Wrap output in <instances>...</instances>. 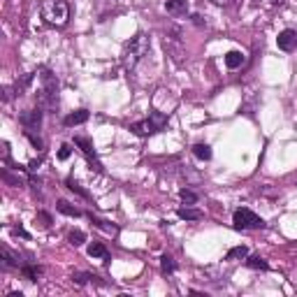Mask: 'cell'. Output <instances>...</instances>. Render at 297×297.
Instances as JSON below:
<instances>
[{
    "mask_svg": "<svg viewBox=\"0 0 297 297\" xmlns=\"http://www.w3.org/2000/svg\"><path fill=\"white\" fill-rule=\"evenodd\" d=\"M40 95H38V107L44 112H53L58 107V82L56 77L46 68H40Z\"/></svg>",
    "mask_w": 297,
    "mask_h": 297,
    "instance_id": "1",
    "label": "cell"
},
{
    "mask_svg": "<svg viewBox=\"0 0 297 297\" xmlns=\"http://www.w3.org/2000/svg\"><path fill=\"white\" fill-rule=\"evenodd\" d=\"M149 46H151V40H149L146 33H137L135 38H130V42L126 44V49H123V65H126V70L135 68L146 56Z\"/></svg>",
    "mask_w": 297,
    "mask_h": 297,
    "instance_id": "2",
    "label": "cell"
},
{
    "mask_svg": "<svg viewBox=\"0 0 297 297\" xmlns=\"http://www.w3.org/2000/svg\"><path fill=\"white\" fill-rule=\"evenodd\" d=\"M42 19H44L49 26L61 28L70 19V5L65 0H44V5H42Z\"/></svg>",
    "mask_w": 297,
    "mask_h": 297,
    "instance_id": "3",
    "label": "cell"
},
{
    "mask_svg": "<svg viewBox=\"0 0 297 297\" xmlns=\"http://www.w3.org/2000/svg\"><path fill=\"white\" fill-rule=\"evenodd\" d=\"M165 126H168V116L160 114V112H153L144 121L132 123V130H135L137 135H142V137H149V135H156L158 130H163Z\"/></svg>",
    "mask_w": 297,
    "mask_h": 297,
    "instance_id": "4",
    "label": "cell"
},
{
    "mask_svg": "<svg viewBox=\"0 0 297 297\" xmlns=\"http://www.w3.org/2000/svg\"><path fill=\"white\" fill-rule=\"evenodd\" d=\"M232 223H235L237 230H262L265 228V221L260 218L258 213H253L251 209L246 207H239L232 216Z\"/></svg>",
    "mask_w": 297,
    "mask_h": 297,
    "instance_id": "5",
    "label": "cell"
},
{
    "mask_svg": "<svg viewBox=\"0 0 297 297\" xmlns=\"http://www.w3.org/2000/svg\"><path fill=\"white\" fill-rule=\"evenodd\" d=\"M42 114H44V109H28V112H23L21 116H19V121H21V126L26 130H38L40 123H42Z\"/></svg>",
    "mask_w": 297,
    "mask_h": 297,
    "instance_id": "6",
    "label": "cell"
},
{
    "mask_svg": "<svg viewBox=\"0 0 297 297\" xmlns=\"http://www.w3.org/2000/svg\"><path fill=\"white\" fill-rule=\"evenodd\" d=\"M75 146H79V149H82V153H84L86 158H88V163L93 165V170H98V172H102V165H100V160L95 158L93 144L88 142V139H86V137H75Z\"/></svg>",
    "mask_w": 297,
    "mask_h": 297,
    "instance_id": "7",
    "label": "cell"
},
{
    "mask_svg": "<svg viewBox=\"0 0 297 297\" xmlns=\"http://www.w3.org/2000/svg\"><path fill=\"white\" fill-rule=\"evenodd\" d=\"M276 44H279L281 51H293V49H297V31H293V28L281 31L279 38H276Z\"/></svg>",
    "mask_w": 297,
    "mask_h": 297,
    "instance_id": "8",
    "label": "cell"
},
{
    "mask_svg": "<svg viewBox=\"0 0 297 297\" xmlns=\"http://www.w3.org/2000/svg\"><path fill=\"white\" fill-rule=\"evenodd\" d=\"M0 260H2V262H0L2 269H21V265H23L21 260H19V255L9 251L7 246H2V249H0Z\"/></svg>",
    "mask_w": 297,
    "mask_h": 297,
    "instance_id": "9",
    "label": "cell"
},
{
    "mask_svg": "<svg viewBox=\"0 0 297 297\" xmlns=\"http://www.w3.org/2000/svg\"><path fill=\"white\" fill-rule=\"evenodd\" d=\"M165 9H168V14H172V16H181V14H186L188 5H186V0H168V2H165Z\"/></svg>",
    "mask_w": 297,
    "mask_h": 297,
    "instance_id": "10",
    "label": "cell"
},
{
    "mask_svg": "<svg viewBox=\"0 0 297 297\" xmlns=\"http://www.w3.org/2000/svg\"><path fill=\"white\" fill-rule=\"evenodd\" d=\"M88 121V112L86 109H77V112H72V114L65 116V126H82V123Z\"/></svg>",
    "mask_w": 297,
    "mask_h": 297,
    "instance_id": "11",
    "label": "cell"
},
{
    "mask_svg": "<svg viewBox=\"0 0 297 297\" xmlns=\"http://www.w3.org/2000/svg\"><path fill=\"white\" fill-rule=\"evenodd\" d=\"M242 63H244V53L242 51H228L225 53V65H228L230 70L242 68Z\"/></svg>",
    "mask_w": 297,
    "mask_h": 297,
    "instance_id": "12",
    "label": "cell"
},
{
    "mask_svg": "<svg viewBox=\"0 0 297 297\" xmlns=\"http://www.w3.org/2000/svg\"><path fill=\"white\" fill-rule=\"evenodd\" d=\"M176 216L183 218V221H198V218H202V212H200V209H191V207H181V209L176 212Z\"/></svg>",
    "mask_w": 297,
    "mask_h": 297,
    "instance_id": "13",
    "label": "cell"
},
{
    "mask_svg": "<svg viewBox=\"0 0 297 297\" xmlns=\"http://www.w3.org/2000/svg\"><path fill=\"white\" fill-rule=\"evenodd\" d=\"M56 209L61 213H65V216H72V218H77V216H82V212L77 209V207H72L70 202H65V200H58V205H56Z\"/></svg>",
    "mask_w": 297,
    "mask_h": 297,
    "instance_id": "14",
    "label": "cell"
},
{
    "mask_svg": "<svg viewBox=\"0 0 297 297\" xmlns=\"http://www.w3.org/2000/svg\"><path fill=\"white\" fill-rule=\"evenodd\" d=\"M193 156L200 160H212V149H209V144H195L193 146Z\"/></svg>",
    "mask_w": 297,
    "mask_h": 297,
    "instance_id": "15",
    "label": "cell"
},
{
    "mask_svg": "<svg viewBox=\"0 0 297 297\" xmlns=\"http://www.w3.org/2000/svg\"><path fill=\"white\" fill-rule=\"evenodd\" d=\"M88 255H91V258H107L109 253H107L105 244H100V242H93V244L88 246Z\"/></svg>",
    "mask_w": 297,
    "mask_h": 297,
    "instance_id": "16",
    "label": "cell"
},
{
    "mask_svg": "<svg viewBox=\"0 0 297 297\" xmlns=\"http://www.w3.org/2000/svg\"><path fill=\"white\" fill-rule=\"evenodd\" d=\"M40 267H35V265H21V274L28 279V281H38V276H40Z\"/></svg>",
    "mask_w": 297,
    "mask_h": 297,
    "instance_id": "17",
    "label": "cell"
},
{
    "mask_svg": "<svg viewBox=\"0 0 297 297\" xmlns=\"http://www.w3.org/2000/svg\"><path fill=\"white\" fill-rule=\"evenodd\" d=\"M160 269H163L165 274H172V272H174V269H176V262H174V258L165 253V255L160 258Z\"/></svg>",
    "mask_w": 297,
    "mask_h": 297,
    "instance_id": "18",
    "label": "cell"
},
{
    "mask_svg": "<svg viewBox=\"0 0 297 297\" xmlns=\"http://www.w3.org/2000/svg\"><path fill=\"white\" fill-rule=\"evenodd\" d=\"M179 198H181V202H186V205H195V202H198V193H193L191 188H181V191H179Z\"/></svg>",
    "mask_w": 297,
    "mask_h": 297,
    "instance_id": "19",
    "label": "cell"
},
{
    "mask_svg": "<svg viewBox=\"0 0 297 297\" xmlns=\"http://www.w3.org/2000/svg\"><path fill=\"white\" fill-rule=\"evenodd\" d=\"M68 242H70L72 246H82V244L86 242V235L82 232V230H72V232L68 235Z\"/></svg>",
    "mask_w": 297,
    "mask_h": 297,
    "instance_id": "20",
    "label": "cell"
},
{
    "mask_svg": "<svg viewBox=\"0 0 297 297\" xmlns=\"http://www.w3.org/2000/svg\"><path fill=\"white\" fill-rule=\"evenodd\" d=\"M246 265L251 267V269H269V265H267V260H262L260 255H251V258L246 260Z\"/></svg>",
    "mask_w": 297,
    "mask_h": 297,
    "instance_id": "21",
    "label": "cell"
},
{
    "mask_svg": "<svg viewBox=\"0 0 297 297\" xmlns=\"http://www.w3.org/2000/svg\"><path fill=\"white\" fill-rule=\"evenodd\" d=\"M249 255V249L246 246H235L228 251V260H239V258H246Z\"/></svg>",
    "mask_w": 297,
    "mask_h": 297,
    "instance_id": "22",
    "label": "cell"
},
{
    "mask_svg": "<svg viewBox=\"0 0 297 297\" xmlns=\"http://www.w3.org/2000/svg\"><path fill=\"white\" fill-rule=\"evenodd\" d=\"M93 279H95V276H93V274H86V272H77V274H72V281L79 283V286H84V283L93 281Z\"/></svg>",
    "mask_w": 297,
    "mask_h": 297,
    "instance_id": "23",
    "label": "cell"
},
{
    "mask_svg": "<svg viewBox=\"0 0 297 297\" xmlns=\"http://www.w3.org/2000/svg\"><path fill=\"white\" fill-rule=\"evenodd\" d=\"M26 137L31 139V144L35 146V149H40V151L44 149V142H42V137H38V135H33V130H26Z\"/></svg>",
    "mask_w": 297,
    "mask_h": 297,
    "instance_id": "24",
    "label": "cell"
},
{
    "mask_svg": "<svg viewBox=\"0 0 297 297\" xmlns=\"http://www.w3.org/2000/svg\"><path fill=\"white\" fill-rule=\"evenodd\" d=\"M91 221L95 223V225H98L100 230H105V232H109V235H114V232H116L114 225H107V221H100V218H93V216H91Z\"/></svg>",
    "mask_w": 297,
    "mask_h": 297,
    "instance_id": "25",
    "label": "cell"
},
{
    "mask_svg": "<svg viewBox=\"0 0 297 297\" xmlns=\"http://www.w3.org/2000/svg\"><path fill=\"white\" fill-rule=\"evenodd\" d=\"M68 188H70V191H75V193H79L82 198H88V193H86L84 188L79 186V183H75V181H72V179H68Z\"/></svg>",
    "mask_w": 297,
    "mask_h": 297,
    "instance_id": "26",
    "label": "cell"
},
{
    "mask_svg": "<svg viewBox=\"0 0 297 297\" xmlns=\"http://www.w3.org/2000/svg\"><path fill=\"white\" fill-rule=\"evenodd\" d=\"M70 153H72L70 144H63L61 149H58V158H61V160H68V158H70Z\"/></svg>",
    "mask_w": 297,
    "mask_h": 297,
    "instance_id": "27",
    "label": "cell"
},
{
    "mask_svg": "<svg viewBox=\"0 0 297 297\" xmlns=\"http://www.w3.org/2000/svg\"><path fill=\"white\" fill-rule=\"evenodd\" d=\"M2 160H5V163L9 160V144L7 142H2Z\"/></svg>",
    "mask_w": 297,
    "mask_h": 297,
    "instance_id": "28",
    "label": "cell"
},
{
    "mask_svg": "<svg viewBox=\"0 0 297 297\" xmlns=\"http://www.w3.org/2000/svg\"><path fill=\"white\" fill-rule=\"evenodd\" d=\"M14 235H21V237H26V239H28V232H26L21 225H16V228H14Z\"/></svg>",
    "mask_w": 297,
    "mask_h": 297,
    "instance_id": "29",
    "label": "cell"
},
{
    "mask_svg": "<svg viewBox=\"0 0 297 297\" xmlns=\"http://www.w3.org/2000/svg\"><path fill=\"white\" fill-rule=\"evenodd\" d=\"M213 5H218V7H225V5H230L232 0H212Z\"/></svg>",
    "mask_w": 297,
    "mask_h": 297,
    "instance_id": "30",
    "label": "cell"
},
{
    "mask_svg": "<svg viewBox=\"0 0 297 297\" xmlns=\"http://www.w3.org/2000/svg\"><path fill=\"white\" fill-rule=\"evenodd\" d=\"M193 23H195V26H202L205 21H202V16H200V14H195V16H193Z\"/></svg>",
    "mask_w": 297,
    "mask_h": 297,
    "instance_id": "31",
    "label": "cell"
},
{
    "mask_svg": "<svg viewBox=\"0 0 297 297\" xmlns=\"http://www.w3.org/2000/svg\"><path fill=\"white\" fill-rule=\"evenodd\" d=\"M272 2H274V5H281V2H283V0H272Z\"/></svg>",
    "mask_w": 297,
    "mask_h": 297,
    "instance_id": "32",
    "label": "cell"
}]
</instances>
